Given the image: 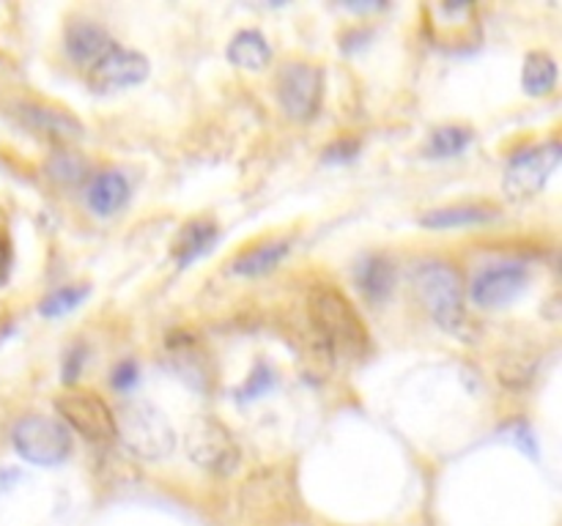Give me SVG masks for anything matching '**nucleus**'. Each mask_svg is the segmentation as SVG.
<instances>
[{"instance_id":"13","label":"nucleus","mask_w":562,"mask_h":526,"mask_svg":"<svg viewBox=\"0 0 562 526\" xmlns=\"http://www.w3.org/2000/svg\"><path fill=\"white\" fill-rule=\"evenodd\" d=\"M113 38L104 31L102 25H97L93 20H75L69 22L64 36L66 55L71 58V64L82 66V69H91L110 47H113Z\"/></svg>"},{"instance_id":"1","label":"nucleus","mask_w":562,"mask_h":526,"mask_svg":"<svg viewBox=\"0 0 562 526\" xmlns=\"http://www.w3.org/2000/svg\"><path fill=\"white\" fill-rule=\"evenodd\" d=\"M307 316L329 354L340 359H362L368 354V327L349 299L333 285H316L307 296Z\"/></svg>"},{"instance_id":"26","label":"nucleus","mask_w":562,"mask_h":526,"mask_svg":"<svg viewBox=\"0 0 562 526\" xmlns=\"http://www.w3.org/2000/svg\"><path fill=\"white\" fill-rule=\"evenodd\" d=\"M357 153H360V140H355V137H344V140L333 142V146L324 151V162H349V159H355Z\"/></svg>"},{"instance_id":"15","label":"nucleus","mask_w":562,"mask_h":526,"mask_svg":"<svg viewBox=\"0 0 562 526\" xmlns=\"http://www.w3.org/2000/svg\"><path fill=\"white\" fill-rule=\"evenodd\" d=\"M130 197V181L119 170H102L86 186V203L97 217H110Z\"/></svg>"},{"instance_id":"10","label":"nucleus","mask_w":562,"mask_h":526,"mask_svg":"<svg viewBox=\"0 0 562 526\" xmlns=\"http://www.w3.org/2000/svg\"><path fill=\"white\" fill-rule=\"evenodd\" d=\"M148 77V60L135 49L113 44L97 64L88 69V80L97 91H121L132 88Z\"/></svg>"},{"instance_id":"9","label":"nucleus","mask_w":562,"mask_h":526,"mask_svg":"<svg viewBox=\"0 0 562 526\" xmlns=\"http://www.w3.org/2000/svg\"><path fill=\"white\" fill-rule=\"evenodd\" d=\"M527 279H530V274H527L525 263H492L475 274L470 285V299L483 310H497V307L510 305L527 288Z\"/></svg>"},{"instance_id":"12","label":"nucleus","mask_w":562,"mask_h":526,"mask_svg":"<svg viewBox=\"0 0 562 526\" xmlns=\"http://www.w3.org/2000/svg\"><path fill=\"white\" fill-rule=\"evenodd\" d=\"M16 118L36 135L49 137L55 142H75L82 137V124L71 113L47 104H16Z\"/></svg>"},{"instance_id":"22","label":"nucleus","mask_w":562,"mask_h":526,"mask_svg":"<svg viewBox=\"0 0 562 526\" xmlns=\"http://www.w3.org/2000/svg\"><path fill=\"white\" fill-rule=\"evenodd\" d=\"M472 140H475V135H472V129H467V126H439V129H434L431 137H428L426 153L434 159L459 157Z\"/></svg>"},{"instance_id":"19","label":"nucleus","mask_w":562,"mask_h":526,"mask_svg":"<svg viewBox=\"0 0 562 526\" xmlns=\"http://www.w3.org/2000/svg\"><path fill=\"white\" fill-rule=\"evenodd\" d=\"M291 241L289 239H269L261 241V244L250 247L247 252H241L234 261V272L241 274V277H258V274L272 272L274 266L283 263V258L289 255Z\"/></svg>"},{"instance_id":"2","label":"nucleus","mask_w":562,"mask_h":526,"mask_svg":"<svg viewBox=\"0 0 562 526\" xmlns=\"http://www.w3.org/2000/svg\"><path fill=\"white\" fill-rule=\"evenodd\" d=\"M415 294L428 316L450 334H461L467 327V296L459 268L445 261H426L412 274Z\"/></svg>"},{"instance_id":"28","label":"nucleus","mask_w":562,"mask_h":526,"mask_svg":"<svg viewBox=\"0 0 562 526\" xmlns=\"http://www.w3.org/2000/svg\"><path fill=\"white\" fill-rule=\"evenodd\" d=\"M11 266H14V247H11V236L0 228V285L9 283Z\"/></svg>"},{"instance_id":"16","label":"nucleus","mask_w":562,"mask_h":526,"mask_svg":"<svg viewBox=\"0 0 562 526\" xmlns=\"http://www.w3.org/2000/svg\"><path fill=\"white\" fill-rule=\"evenodd\" d=\"M499 217V208L488 203H459V206L431 208L420 217L423 228L448 230V228H467V225H486Z\"/></svg>"},{"instance_id":"6","label":"nucleus","mask_w":562,"mask_h":526,"mask_svg":"<svg viewBox=\"0 0 562 526\" xmlns=\"http://www.w3.org/2000/svg\"><path fill=\"white\" fill-rule=\"evenodd\" d=\"M64 425L80 433L88 442H113L115 438V414L97 392L88 389H66L55 398Z\"/></svg>"},{"instance_id":"14","label":"nucleus","mask_w":562,"mask_h":526,"mask_svg":"<svg viewBox=\"0 0 562 526\" xmlns=\"http://www.w3.org/2000/svg\"><path fill=\"white\" fill-rule=\"evenodd\" d=\"M168 356H170V365L176 367L181 378L192 387H206L209 381V359L203 354V345L198 343L192 334L187 332H173L168 338Z\"/></svg>"},{"instance_id":"29","label":"nucleus","mask_w":562,"mask_h":526,"mask_svg":"<svg viewBox=\"0 0 562 526\" xmlns=\"http://www.w3.org/2000/svg\"><path fill=\"white\" fill-rule=\"evenodd\" d=\"M82 359H86V351L82 348H71L69 354H66V359H64V381L66 384H71L77 376H80Z\"/></svg>"},{"instance_id":"8","label":"nucleus","mask_w":562,"mask_h":526,"mask_svg":"<svg viewBox=\"0 0 562 526\" xmlns=\"http://www.w3.org/2000/svg\"><path fill=\"white\" fill-rule=\"evenodd\" d=\"M560 157L562 148L558 140L521 148L519 153L510 157L508 168H505V192L510 197H532L536 192H541V186L547 184V179L560 164Z\"/></svg>"},{"instance_id":"11","label":"nucleus","mask_w":562,"mask_h":526,"mask_svg":"<svg viewBox=\"0 0 562 526\" xmlns=\"http://www.w3.org/2000/svg\"><path fill=\"white\" fill-rule=\"evenodd\" d=\"M428 31L442 47H459L475 38V5L470 3H439L428 9Z\"/></svg>"},{"instance_id":"4","label":"nucleus","mask_w":562,"mask_h":526,"mask_svg":"<svg viewBox=\"0 0 562 526\" xmlns=\"http://www.w3.org/2000/svg\"><path fill=\"white\" fill-rule=\"evenodd\" d=\"M187 453L214 477H228L239 469L241 449L234 433L217 420V416H198L187 431Z\"/></svg>"},{"instance_id":"17","label":"nucleus","mask_w":562,"mask_h":526,"mask_svg":"<svg viewBox=\"0 0 562 526\" xmlns=\"http://www.w3.org/2000/svg\"><path fill=\"white\" fill-rule=\"evenodd\" d=\"M355 283L368 301L379 305L393 294L395 268L393 261L384 255H366L355 268Z\"/></svg>"},{"instance_id":"7","label":"nucleus","mask_w":562,"mask_h":526,"mask_svg":"<svg viewBox=\"0 0 562 526\" xmlns=\"http://www.w3.org/2000/svg\"><path fill=\"white\" fill-rule=\"evenodd\" d=\"M324 71L313 64H285L278 75V102L294 121H311L322 107Z\"/></svg>"},{"instance_id":"25","label":"nucleus","mask_w":562,"mask_h":526,"mask_svg":"<svg viewBox=\"0 0 562 526\" xmlns=\"http://www.w3.org/2000/svg\"><path fill=\"white\" fill-rule=\"evenodd\" d=\"M274 384H278V376H274L272 370H269L267 365H258L256 370L250 373V378H247L245 384H241L239 395L245 400H252V398H261V395H267L269 389H274Z\"/></svg>"},{"instance_id":"20","label":"nucleus","mask_w":562,"mask_h":526,"mask_svg":"<svg viewBox=\"0 0 562 526\" xmlns=\"http://www.w3.org/2000/svg\"><path fill=\"white\" fill-rule=\"evenodd\" d=\"M228 60L239 69L258 71L272 60V47L261 31H239L228 44Z\"/></svg>"},{"instance_id":"5","label":"nucleus","mask_w":562,"mask_h":526,"mask_svg":"<svg viewBox=\"0 0 562 526\" xmlns=\"http://www.w3.org/2000/svg\"><path fill=\"white\" fill-rule=\"evenodd\" d=\"M14 449L36 466L64 464L71 453L69 427L53 416H22L11 433Z\"/></svg>"},{"instance_id":"23","label":"nucleus","mask_w":562,"mask_h":526,"mask_svg":"<svg viewBox=\"0 0 562 526\" xmlns=\"http://www.w3.org/2000/svg\"><path fill=\"white\" fill-rule=\"evenodd\" d=\"M86 296H88V285H66V288L53 290V294L42 301V316L47 318L66 316V312H71L75 307H80Z\"/></svg>"},{"instance_id":"3","label":"nucleus","mask_w":562,"mask_h":526,"mask_svg":"<svg viewBox=\"0 0 562 526\" xmlns=\"http://www.w3.org/2000/svg\"><path fill=\"white\" fill-rule=\"evenodd\" d=\"M115 438L143 460H159L173 453L176 431L165 411L146 400H130L115 416Z\"/></svg>"},{"instance_id":"27","label":"nucleus","mask_w":562,"mask_h":526,"mask_svg":"<svg viewBox=\"0 0 562 526\" xmlns=\"http://www.w3.org/2000/svg\"><path fill=\"white\" fill-rule=\"evenodd\" d=\"M137 384V367H135V362H121L119 367H115L113 370V387L119 389V392H130L132 387H135Z\"/></svg>"},{"instance_id":"18","label":"nucleus","mask_w":562,"mask_h":526,"mask_svg":"<svg viewBox=\"0 0 562 526\" xmlns=\"http://www.w3.org/2000/svg\"><path fill=\"white\" fill-rule=\"evenodd\" d=\"M214 239H217V225L212 219H192L179 230L173 247H170V255L179 266H192L198 258L212 250Z\"/></svg>"},{"instance_id":"21","label":"nucleus","mask_w":562,"mask_h":526,"mask_svg":"<svg viewBox=\"0 0 562 526\" xmlns=\"http://www.w3.org/2000/svg\"><path fill=\"white\" fill-rule=\"evenodd\" d=\"M521 85L530 96H547L558 85V64L549 53L536 49L525 58V69H521Z\"/></svg>"},{"instance_id":"24","label":"nucleus","mask_w":562,"mask_h":526,"mask_svg":"<svg viewBox=\"0 0 562 526\" xmlns=\"http://www.w3.org/2000/svg\"><path fill=\"white\" fill-rule=\"evenodd\" d=\"M47 170L55 181H64V184H77V181H82V175H86L88 164H86V159H80L77 153L60 151L49 159Z\"/></svg>"}]
</instances>
